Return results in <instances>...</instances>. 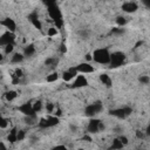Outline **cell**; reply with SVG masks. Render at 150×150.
<instances>
[{
  "instance_id": "20",
  "label": "cell",
  "mask_w": 150,
  "mask_h": 150,
  "mask_svg": "<svg viewBox=\"0 0 150 150\" xmlns=\"http://www.w3.org/2000/svg\"><path fill=\"white\" fill-rule=\"evenodd\" d=\"M5 97H6L7 101H14L18 97V93L15 90H9V91H7L5 94Z\"/></svg>"
},
{
  "instance_id": "19",
  "label": "cell",
  "mask_w": 150,
  "mask_h": 150,
  "mask_svg": "<svg viewBox=\"0 0 150 150\" xmlns=\"http://www.w3.org/2000/svg\"><path fill=\"white\" fill-rule=\"evenodd\" d=\"M59 74H57V71H53V73H50L49 75H47V77H46V80H47V82H49V83H52V82H56L57 80H59Z\"/></svg>"
},
{
  "instance_id": "36",
  "label": "cell",
  "mask_w": 150,
  "mask_h": 150,
  "mask_svg": "<svg viewBox=\"0 0 150 150\" xmlns=\"http://www.w3.org/2000/svg\"><path fill=\"white\" fill-rule=\"evenodd\" d=\"M14 74H15V75H16V76H18V77H19V79H20V77H22V76H23V73H22V70H21V69H16V70H15V73H14Z\"/></svg>"
},
{
  "instance_id": "34",
  "label": "cell",
  "mask_w": 150,
  "mask_h": 150,
  "mask_svg": "<svg viewBox=\"0 0 150 150\" xmlns=\"http://www.w3.org/2000/svg\"><path fill=\"white\" fill-rule=\"evenodd\" d=\"M117 138H118V139H120V141L122 142V144H123V145H127V144L129 143L128 138H127L125 136H123V135H121V136H120V137H117Z\"/></svg>"
},
{
  "instance_id": "10",
  "label": "cell",
  "mask_w": 150,
  "mask_h": 150,
  "mask_svg": "<svg viewBox=\"0 0 150 150\" xmlns=\"http://www.w3.org/2000/svg\"><path fill=\"white\" fill-rule=\"evenodd\" d=\"M76 75H77V71H76L75 67H71V68H69L68 70H64V71L62 73V79H63V81L69 82V81H71Z\"/></svg>"
},
{
  "instance_id": "24",
  "label": "cell",
  "mask_w": 150,
  "mask_h": 150,
  "mask_svg": "<svg viewBox=\"0 0 150 150\" xmlns=\"http://www.w3.org/2000/svg\"><path fill=\"white\" fill-rule=\"evenodd\" d=\"M79 36L81 38V39H83V40H87V39H89V30L88 29H81V30H79Z\"/></svg>"
},
{
  "instance_id": "22",
  "label": "cell",
  "mask_w": 150,
  "mask_h": 150,
  "mask_svg": "<svg viewBox=\"0 0 150 150\" xmlns=\"http://www.w3.org/2000/svg\"><path fill=\"white\" fill-rule=\"evenodd\" d=\"M25 121H26V123L29 124V125H33V124L38 123V121H36V115H29V116H26V117H25Z\"/></svg>"
},
{
  "instance_id": "37",
  "label": "cell",
  "mask_w": 150,
  "mask_h": 150,
  "mask_svg": "<svg viewBox=\"0 0 150 150\" xmlns=\"http://www.w3.org/2000/svg\"><path fill=\"white\" fill-rule=\"evenodd\" d=\"M69 128H70V130H71V131H76V130H77V127H76V125H74L73 123H71V124H69Z\"/></svg>"
},
{
  "instance_id": "32",
  "label": "cell",
  "mask_w": 150,
  "mask_h": 150,
  "mask_svg": "<svg viewBox=\"0 0 150 150\" xmlns=\"http://www.w3.org/2000/svg\"><path fill=\"white\" fill-rule=\"evenodd\" d=\"M56 63V59H54V57H48L46 61H45V64L46 66H53V64H55Z\"/></svg>"
},
{
  "instance_id": "14",
  "label": "cell",
  "mask_w": 150,
  "mask_h": 150,
  "mask_svg": "<svg viewBox=\"0 0 150 150\" xmlns=\"http://www.w3.org/2000/svg\"><path fill=\"white\" fill-rule=\"evenodd\" d=\"M23 59H25L23 53H14L11 59V62L12 63H21L23 61Z\"/></svg>"
},
{
  "instance_id": "1",
  "label": "cell",
  "mask_w": 150,
  "mask_h": 150,
  "mask_svg": "<svg viewBox=\"0 0 150 150\" xmlns=\"http://www.w3.org/2000/svg\"><path fill=\"white\" fill-rule=\"evenodd\" d=\"M91 59L96 62V63H100V64H108L110 62V53L107 48H98L96 49L93 55H91Z\"/></svg>"
},
{
  "instance_id": "13",
  "label": "cell",
  "mask_w": 150,
  "mask_h": 150,
  "mask_svg": "<svg viewBox=\"0 0 150 150\" xmlns=\"http://www.w3.org/2000/svg\"><path fill=\"white\" fill-rule=\"evenodd\" d=\"M29 20H30V22L33 23V26H34L35 28H38V29H41V28H42V23H41V21L38 19L36 14L29 15Z\"/></svg>"
},
{
  "instance_id": "17",
  "label": "cell",
  "mask_w": 150,
  "mask_h": 150,
  "mask_svg": "<svg viewBox=\"0 0 150 150\" xmlns=\"http://www.w3.org/2000/svg\"><path fill=\"white\" fill-rule=\"evenodd\" d=\"M16 132H18V130H16L15 128H13V129L9 131V134L7 135V141L11 142V143L16 142V141H18V139H16Z\"/></svg>"
},
{
  "instance_id": "2",
  "label": "cell",
  "mask_w": 150,
  "mask_h": 150,
  "mask_svg": "<svg viewBox=\"0 0 150 150\" xmlns=\"http://www.w3.org/2000/svg\"><path fill=\"white\" fill-rule=\"evenodd\" d=\"M125 61V55L122 52H114L112 54H110V66L112 68H117L120 66H122Z\"/></svg>"
},
{
  "instance_id": "16",
  "label": "cell",
  "mask_w": 150,
  "mask_h": 150,
  "mask_svg": "<svg viewBox=\"0 0 150 150\" xmlns=\"http://www.w3.org/2000/svg\"><path fill=\"white\" fill-rule=\"evenodd\" d=\"M47 122H48V128H52V127H55L57 123H59V117L57 116H47Z\"/></svg>"
},
{
  "instance_id": "25",
  "label": "cell",
  "mask_w": 150,
  "mask_h": 150,
  "mask_svg": "<svg viewBox=\"0 0 150 150\" xmlns=\"http://www.w3.org/2000/svg\"><path fill=\"white\" fill-rule=\"evenodd\" d=\"M5 47V55H9L12 52H13V49H14V45H13V42H11V43H7V45H5L4 46Z\"/></svg>"
},
{
  "instance_id": "39",
  "label": "cell",
  "mask_w": 150,
  "mask_h": 150,
  "mask_svg": "<svg viewBox=\"0 0 150 150\" xmlns=\"http://www.w3.org/2000/svg\"><path fill=\"white\" fill-rule=\"evenodd\" d=\"M6 149H7V146L2 142H0V150H6Z\"/></svg>"
},
{
  "instance_id": "9",
  "label": "cell",
  "mask_w": 150,
  "mask_h": 150,
  "mask_svg": "<svg viewBox=\"0 0 150 150\" xmlns=\"http://www.w3.org/2000/svg\"><path fill=\"white\" fill-rule=\"evenodd\" d=\"M1 25H2L5 28H7L8 32H12V33H14L15 29H16V23H15V21H14L13 19H11V18H5V19L1 21Z\"/></svg>"
},
{
  "instance_id": "28",
  "label": "cell",
  "mask_w": 150,
  "mask_h": 150,
  "mask_svg": "<svg viewBox=\"0 0 150 150\" xmlns=\"http://www.w3.org/2000/svg\"><path fill=\"white\" fill-rule=\"evenodd\" d=\"M138 81L141 82V84H149L150 82V77L148 75H141L138 77Z\"/></svg>"
},
{
  "instance_id": "21",
  "label": "cell",
  "mask_w": 150,
  "mask_h": 150,
  "mask_svg": "<svg viewBox=\"0 0 150 150\" xmlns=\"http://www.w3.org/2000/svg\"><path fill=\"white\" fill-rule=\"evenodd\" d=\"M91 104H93V108H94V110H95L96 114H98V112L102 111V109H103V104H102L101 101H95V102L91 103Z\"/></svg>"
},
{
  "instance_id": "3",
  "label": "cell",
  "mask_w": 150,
  "mask_h": 150,
  "mask_svg": "<svg viewBox=\"0 0 150 150\" xmlns=\"http://www.w3.org/2000/svg\"><path fill=\"white\" fill-rule=\"evenodd\" d=\"M103 129H104V125H103V123H102L100 120L90 117V121L88 122V127H87V130H88L90 134L98 132L100 130H103Z\"/></svg>"
},
{
  "instance_id": "12",
  "label": "cell",
  "mask_w": 150,
  "mask_h": 150,
  "mask_svg": "<svg viewBox=\"0 0 150 150\" xmlns=\"http://www.w3.org/2000/svg\"><path fill=\"white\" fill-rule=\"evenodd\" d=\"M100 81H101V83L104 84L105 87H111L112 81H111V79H110V76H109L108 74H101V75H100Z\"/></svg>"
},
{
  "instance_id": "29",
  "label": "cell",
  "mask_w": 150,
  "mask_h": 150,
  "mask_svg": "<svg viewBox=\"0 0 150 150\" xmlns=\"http://www.w3.org/2000/svg\"><path fill=\"white\" fill-rule=\"evenodd\" d=\"M128 22V20H127V18H124V16H117V19H116V23L121 27V26H124L125 23Z\"/></svg>"
},
{
  "instance_id": "33",
  "label": "cell",
  "mask_w": 150,
  "mask_h": 150,
  "mask_svg": "<svg viewBox=\"0 0 150 150\" xmlns=\"http://www.w3.org/2000/svg\"><path fill=\"white\" fill-rule=\"evenodd\" d=\"M145 136H146L145 132H143V131H141V130H137V131H136V137H137L138 139H143Z\"/></svg>"
},
{
  "instance_id": "7",
  "label": "cell",
  "mask_w": 150,
  "mask_h": 150,
  "mask_svg": "<svg viewBox=\"0 0 150 150\" xmlns=\"http://www.w3.org/2000/svg\"><path fill=\"white\" fill-rule=\"evenodd\" d=\"M73 80L74 81H73L71 88H82V87H86L88 84V81L83 75H76Z\"/></svg>"
},
{
  "instance_id": "8",
  "label": "cell",
  "mask_w": 150,
  "mask_h": 150,
  "mask_svg": "<svg viewBox=\"0 0 150 150\" xmlns=\"http://www.w3.org/2000/svg\"><path fill=\"white\" fill-rule=\"evenodd\" d=\"M138 9V5L134 1H127L122 5V11L125 13H135Z\"/></svg>"
},
{
  "instance_id": "38",
  "label": "cell",
  "mask_w": 150,
  "mask_h": 150,
  "mask_svg": "<svg viewBox=\"0 0 150 150\" xmlns=\"http://www.w3.org/2000/svg\"><path fill=\"white\" fill-rule=\"evenodd\" d=\"M61 109H56V111H55V116H57V117H60L61 116Z\"/></svg>"
},
{
  "instance_id": "35",
  "label": "cell",
  "mask_w": 150,
  "mask_h": 150,
  "mask_svg": "<svg viewBox=\"0 0 150 150\" xmlns=\"http://www.w3.org/2000/svg\"><path fill=\"white\" fill-rule=\"evenodd\" d=\"M54 104L53 103H47V105H46V109H47V111L48 112H53V110H54Z\"/></svg>"
},
{
  "instance_id": "6",
  "label": "cell",
  "mask_w": 150,
  "mask_h": 150,
  "mask_svg": "<svg viewBox=\"0 0 150 150\" xmlns=\"http://www.w3.org/2000/svg\"><path fill=\"white\" fill-rule=\"evenodd\" d=\"M19 111L21 112V114H23L25 116H29V115H36V112L34 111V109H33V105H32V103H22L19 108Z\"/></svg>"
},
{
  "instance_id": "11",
  "label": "cell",
  "mask_w": 150,
  "mask_h": 150,
  "mask_svg": "<svg viewBox=\"0 0 150 150\" xmlns=\"http://www.w3.org/2000/svg\"><path fill=\"white\" fill-rule=\"evenodd\" d=\"M13 40H14V34H13L12 32H7V33H5V34L0 38V45H1V46H5V45H7V43L13 42Z\"/></svg>"
},
{
  "instance_id": "27",
  "label": "cell",
  "mask_w": 150,
  "mask_h": 150,
  "mask_svg": "<svg viewBox=\"0 0 150 150\" xmlns=\"http://www.w3.org/2000/svg\"><path fill=\"white\" fill-rule=\"evenodd\" d=\"M57 33H59V30H57L56 27H50V28H48V30H47V35L50 36V38H52V36H56Z\"/></svg>"
},
{
  "instance_id": "30",
  "label": "cell",
  "mask_w": 150,
  "mask_h": 150,
  "mask_svg": "<svg viewBox=\"0 0 150 150\" xmlns=\"http://www.w3.org/2000/svg\"><path fill=\"white\" fill-rule=\"evenodd\" d=\"M26 137V131L25 130H18L16 132V139L18 141H22Z\"/></svg>"
},
{
  "instance_id": "4",
  "label": "cell",
  "mask_w": 150,
  "mask_h": 150,
  "mask_svg": "<svg viewBox=\"0 0 150 150\" xmlns=\"http://www.w3.org/2000/svg\"><path fill=\"white\" fill-rule=\"evenodd\" d=\"M131 108L130 107H123V108H120V109H114L110 111V114L112 116H116L118 118H125L127 116H129L131 114Z\"/></svg>"
},
{
  "instance_id": "41",
  "label": "cell",
  "mask_w": 150,
  "mask_h": 150,
  "mask_svg": "<svg viewBox=\"0 0 150 150\" xmlns=\"http://www.w3.org/2000/svg\"><path fill=\"white\" fill-rule=\"evenodd\" d=\"M83 139H87L88 142H90V141H91V137H90V136H87V135H84V136H83Z\"/></svg>"
},
{
  "instance_id": "40",
  "label": "cell",
  "mask_w": 150,
  "mask_h": 150,
  "mask_svg": "<svg viewBox=\"0 0 150 150\" xmlns=\"http://www.w3.org/2000/svg\"><path fill=\"white\" fill-rule=\"evenodd\" d=\"M66 50H67L66 46L64 45H61V53H66Z\"/></svg>"
},
{
  "instance_id": "23",
  "label": "cell",
  "mask_w": 150,
  "mask_h": 150,
  "mask_svg": "<svg viewBox=\"0 0 150 150\" xmlns=\"http://www.w3.org/2000/svg\"><path fill=\"white\" fill-rule=\"evenodd\" d=\"M124 145L122 144V142L118 139V138H115L114 141H112V143H111V149H122Z\"/></svg>"
},
{
  "instance_id": "15",
  "label": "cell",
  "mask_w": 150,
  "mask_h": 150,
  "mask_svg": "<svg viewBox=\"0 0 150 150\" xmlns=\"http://www.w3.org/2000/svg\"><path fill=\"white\" fill-rule=\"evenodd\" d=\"M35 50H36V48H35L34 45H28V46H26L25 49H23V55H25V56H32V55L35 53Z\"/></svg>"
},
{
  "instance_id": "31",
  "label": "cell",
  "mask_w": 150,
  "mask_h": 150,
  "mask_svg": "<svg viewBox=\"0 0 150 150\" xmlns=\"http://www.w3.org/2000/svg\"><path fill=\"white\" fill-rule=\"evenodd\" d=\"M7 125H8V120L0 116V129H5L7 128Z\"/></svg>"
},
{
  "instance_id": "43",
  "label": "cell",
  "mask_w": 150,
  "mask_h": 150,
  "mask_svg": "<svg viewBox=\"0 0 150 150\" xmlns=\"http://www.w3.org/2000/svg\"><path fill=\"white\" fill-rule=\"evenodd\" d=\"M2 60H4V54H2V53H0V62H1Z\"/></svg>"
},
{
  "instance_id": "26",
  "label": "cell",
  "mask_w": 150,
  "mask_h": 150,
  "mask_svg": "<svg viewBox=\"0 0 150 150\" xmlns=\"http://www.w3.org/2000/svg\"><path fill=\"white\" fill-rule=\"evenodd\" d=\"M32 105H33V109L35 112H39L42 109V102L41 101H35L34 103H32Z\"/></svg>"
},
{
  "instance_id": "5",
  "label": "cell",
  "mask_w": 150,
  "mask_h": 150,
  "mask_svg": "<svg viewBox=\"0 0 150 150\" xmlns=\"http://www.w3.org/2000/svg\"><path fill=\"white\" fill-rule=\"evenodd\" d=\"M75 69H76L77 74L79 73H81V74H90V73L94 71V67L88 62H82V63L77 64L75 67Z\"/></svg>"
},
{
  "instance_id": "42",
  "label": "cell",
  "mask_w": 150,
  "mask_h": 150,
  "mask_svg": "<svg viewBox=\"0 0 150 150\" xmlns=\"http://www.w3.org/2000/svg\"><path fill=\"white\" fill-rule=\"evenodd\" d=\"M86 59H87L88 61H90V60H91V55H90V54H87V55H86Z\"/></svg>"
},
{
  "instance_id": "18",
  "label": "cell",
  "mask_w": 150,
  "mask_h": 150,
  "mask_svg": "<svg viewBox=\"0 0 150 150\" xmlns=\"http://www.w3.org/2000/svg\"><path fill=\"white\" fill-rule=\"evenodd\" d=\"M84 115H86L87 117H94V116L96 115V112H95V110H94V108H93V104H89V105L86 107V109H84Z\"/></svg>"
}]
</instances>
